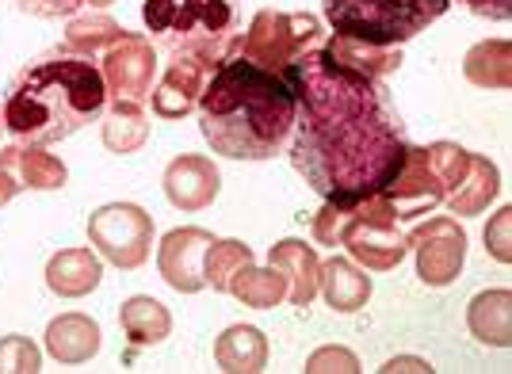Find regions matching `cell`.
I'll list each match as a JSON object with an SVG mask.
<instances>
[{
    "instance_id": "obj_1",
    "label": "cell",
    "mask_w": 512,
    "mask_h": 374,
    "mask_svg": "<svg viewBox=\"0 0 512 374\" xmlns=\"http://www.w3.org/2000/svg\"><path fill=\"white\" fill-rule=\"evenodd\" d=\"M283 81L295 92L291 165L325 203H360L398 176L409 134L386 81L333 62L321 46L291 65Z\"/></svg>"
},
{
    "instance_id": "obj_2",
    "label": "cell",
    "mask_w": 512,
    "mask_h": 374,
    "mask_svg": "<svg viewBox=\"0 0 512 374\" xmlns=\"http://www.w3.org/2000/svg\"><path fill=\"white\" fill-rule=\"evenodd\" d=\"M195 111L203 142L230 161H272L295 130L291 84L237 54L211 69Z\"/></svg>"
},
{
    "instance_id": "obj_3",
    "label": "cell",
    "mask_w": 512,
    "mask_h": 374,
    "mask_svg": "<svg viewBox=\"0 0 512 374\" xmlns=\"http://www.w3.org/2000/svg\"><path fill=\"white\" fill-rule=\"evenodd\" d=\"M107 88L100 62L54 46L16 69L0 96V126L27 146H54L77 130L100 123Z\"/></svg>"
},
{
    "instance_id": "obj_4",
    "label": "cell",
    "mask_w": 512,
    "mask_h": 374,
    "mask_svg": "<svg viewBox=\"0 0 512 374\" xmlns=\"http://www.w3.org/2000/svg\"><path fill=\"white\" fill-rule=\"evenodd\" d=\"M142 23L169 58H195L214 69L234 58L241 0H142Z\"/></svg>"
},
{
    "instance_id": "obj_5",
    "label": "cell",
    "mask_w": 512,
    "mask_h": 374,
    "mask_svg": "<svg viewBox=\"0 0 512 374\" xmlns=\"http://www.w3.org/2000/svg\"><path fill=\"white\" fill-rule=\"evenodd\" d=\"M451 0H321L333 35L402 46L448 12Z\"/></svg>"
},
{
    "instance_id": "obj_6",
    "label": "cell",
    "mask_w": 512,
    "mask_h": 374,
    "mask_svg": "<svg viewBox=\"0 0 512 374\" xmlns=\"http://www.w3.org/2000/svg\"><path fill=\"white\" fill-rule=\"evenodd\" d=\"M321 46V20L310 12H276V8H260L249 23V31H241L234 54L245 62L260 65L268 73H287L291 65L306 58L310 50Z\"/></svg>"
},
{
    "instance_id": "obj_7",
    "label": "cell",
    "mask_w": 512,
    "mask_h": 374,
    "mask_svg": "<svg viewBox=\"0 0 512 374\" xmlns=\"http://www.w3.org/2000/svg\"><path fill=\"white\" fill-rule=\"evenodd\" d=\"M88 241L100 260L123 271H138L153 252V214L138 203H107L88 218Z\"/></svg>"
},
{
    "instance_id": "obj_8",
    "label": "cell",
    "mask_w": 512,
    "mask_h": 374,
    "mask_svg": "<svg viewBox=\"0 0 512 374\" xmlns=\"http://www.w3.org/2000/svg\"><path fill=\"white\" fill-rule=\"evenodd\" d=\"M409 249H417V275L425 287H451L467 264V233L455 214H436L406 233Z\"/></svg>"
},
{
    "instance_id": "obj_9",
    "label": "cell",
    "mask_w": 512,
    "mask_h": 374,
    "mask_svg": "<svg viewBox=\"0 0 512 374\" xmlns=\"http://www.w3.org/2000/svg\"><path fill=\"white\" fill-rule=\"evenodd\" d=\"M100 73H104L107 100L146 104L153 92V81H157V50H153L150 35L127 31L111 50H104Z\"/></svg>"
},
{
    "instance_id": "obj_10",
    "label": "cell",
    "mask_w": 512,
    "mask_h": 374,
    "mask_svg": "<svg viewBox=\"0 0 512 374\" xmlns=\"http://www.w3.org/2000/svg\"><path fill=\"white\" fill-rule=\"evenodd\" d=\"M379 199L386 203L390 218L398 226L406 222H417V218H428L432 210L448 199V187L440 184V176L428 165V149L409 146L406 161L398 168V176L379 191Z\"/></svg>"
},
{
    "instance_id": "obj_11",
    "label": "cell",
    "mask_w": 512,
    "mask_h": 374,
    "mask_svg": "<svg viewBox=\"0 0 512 374\" xmlns=\"http://www.w3.org/2000/svg\"><path fill=\"white\" fill-rule=\"evenodd\" d=\"M214 233L203 226H180L169 229L157 245V271L169 283L172 291L180 294H199L203 283V252L211 249Z\"/></svg>"
},
{
    "instance_id": "obj_12",
    "label": "cell",
    "mask_w": 512,
    "mask_h": 374,
    "mask_svg": "<svg viewBox=\"0 0 512 374\" xmlns=\"http://www.w3.org/2000/svg\"><path fill=\"white\" fill-rule=\"evenodd\" d=\"M161 187H165V199H169L172 207L195 214V210H207L218 199L222 172H218V165H214L211 157L184 153V157L169 161L165 176H161Z\"/></svg>"
},
{
    "instance_id": "obj_13",
    "label": "cell",
    "mask_w": 512,
    "mask_h": 374,
    "mask_svg": "<svg viewBox=\"0 0 512 374\" xmlns=\"http://www.w3.org/2000/svg\"><path fill=\"white\" fill-rule=\"evenodd\" d=\"M211 77V69L195 58H169V69L161 73V81H153L150 104L157 119H184L199 107L203 84Z\"/></svg>"
},
{
    "instance_id": "obj_14",
    "label": "cell",
    "mask_w": 512,
    "mask_h": 374,
    "mask_svg": "<svg viewBox=\"0 0 512 374\" xmlns=\"http://www.w3.org/2000/svg\"><path fill=\"white\" fill-rule=\"evenodd\" d=\"M268 264L283 271V279H287V302L291 306H310L318 298L321 260L318 252H314V245H306L299 237H287V241L272 245Z\"/></svg>"
},
{
    "instance_id": "obj_15",
    "label": "cell",
    "mask_w": 512,
    "mask_h": 374,
    "mask_svg": "<svg viewBox=\"0 0 512 374\" xmlns=\"http://www.w3.org/2000/svg\"><path fill=\"white\" fill-rule=\"evenodd\" d=\"M104 279V260L92 249H62L46 260V287L58 298H88Z\"/></svg>"
},
{
    "instance_id": "obj_16",
    "label": "cell",
    "mask_w": 512,
    "mask_h": 374,
    "mask_svg": "<svg viewBox=\"0 0 512 374\" xmlns=\"http://www.w3.org/2000/svg\"><path fill=\"white\" fill-rule=\"evenodd\" d=\"M104 344V333L100 325L88 317V313H62L46 325V352L54 355L65 367H77V363H88L92 355L100 352Z\"/></svg>"
},
{
    "instance_id": "obj_17",
    "label": "cell",
    "mask_w": 512,
    "mask_h": 374,
    "mask_svg": "<svg viewBox=\"0 0 512 374\" xmlns=\"http://www.w3.org/2000/svg\"><path fill=\"white\" fill-rule=\"evenodd\" d=\"M321 50L333 58V62L356 69L371 81H386L402 69V50L398 46H379V42H363V39H348V35H329L321 42Z\"/></svg>"
},
{
    "instance_id": "obj_18",
    "label": "cell",
    "mask_w": 512,
    "mask_h": 374,
    "mask_svg": "<svg viewBox=\"0 0 512 374\" xmlns=\"http://www.w3.org/2000/svg\"><path fill=\"white\" fill-rule=\"evenodd\" d=\"M318 294L337 313H356V310H363L367 298H371V275H367L356 260L333 256V260L321 264Z\"/></svg>"
},
{
    "instance_id": "obj_19",
    "label": "cell",
    "mask_w": 512,
    "mask_h": 374,
    "mask_svg": "<svg viewBox=\"0 0 512 374\" xmlns=\"http://www.w3.org/2000/svg\"><path fill=\"white\" fill-rule=\"evenodd\" d=\"M214 363L226 374H260L268 367V336L256 325H230L214 340Z\"/></svg>"
},
{
    "instance_id": "obj_20",
    "label": "cell",
    "mask_w": 512,
    "mask_h": 374,
    "mask_svg": "<svg viewBox=\"0 0 512 374\" xmlns=\"http://www.w3.org/2000/svg\"><path fill=\"white\" fill-rule=\"evenodd\" d=\"M100 138L104 149L127 157L150 142V115L142 104H130V100H107L104 115H100Z\"/></svg>"
},
{
    "instance_id": "obj_21",
    "label": "cell",
    "mask_w": 512,
    "mask_h": 374,
    "mask_svg": "<svg viewBox=\"0 0 512 374\" xmlns=\"http://www.w3.org/2000/svg\"><path fill=\"white\" fill-rule=\"evenodd\" d=\"M512 294L505 287L497 291H482L470 298L467 306V329L478 344H490V348H509L512 344Z\"/></svg>"
},
{
    "instance_id": "obj_22",
    "label": "cell",
    "mask_w": 512,
    "mask_h": 374,
    "mask_svg": "<svg viewBox=\"0 0 512 374\" xmlns=\"http://www.w3.org/2000/svg\"><path fill=\"white\" fill-rule=\"evenodd\" d=\"M497 191H501V172H497V165H493L490 157H482V153H470L467 176L459 180V187L451 191L444 203H448L451 214L474 218V214H482L497 199Z\"/></svg>"
},
{
    "instance_id": "obj_23",
    "label": "cell",
    "mask_w": 512,
    "mask_h": 374,
    "mask_svg": "<svg viewBox=\"0 0 512 374\" xmlns=\"http://www.w3.org/2000/svg\"><path fill=\"white\" fill-rule=\"evenodd\" d=\"M119 325H123V336L134 348H153L172 333V313L153 294H134L119 310Z\"/></svg>"
},
{
    "instance_id": "obj_24",
    "label": "cell",
    "mask_w": 512,
    "mask_h": 374,
    "mask_svg": "<svg viewBox=\"0 0 512 374\" xmlns=\"http://www.w3.org/2000/svg\"><path fill=\"white\" fill-rule=\"evenodd\" d=\"M463 73H467L470 84L490 88V92L509 88V73H512L509 39H486L478 42V46H470L467 58H463Z\"/></svg>"
},
{
    "instance_id": "obj_25",
    "label": "cell",
    "mask_w": 512,
    "mask_h": 374,
    "mask_svg": "<svg viewBox=\"0 0 512 374\" xmlns=\"http://www.w3.org/2000/svg\"><path fill=\"white\" fill-rule=\"evenodd\" d=\"M123 35H127V27L111 20L107 12H88V16H73L69 20V27H65V46L73 54H85L92 62H100L104 50H111Z\"/></svg>"
},
{
    "instance_id": "obj_26",
    "label": "cell",
    "mask_w": 512,
    "mask_h": 374,
    "mask_svg": "<svg viewBox=\"0 0 512 374\" xmlns=\"http://www.w3.org/2000/svg\"><path fill=\"white\" fill-rule=\"evenodd\" d=\"M230 294H234L241 306H249V310H272L279 306L283 298H287V279H283V271L279 268H241L230 279Z\"/></svg>"
},
{
    "instance_id": "obj_27",
    "label": "cell",
    "mask_w": 512,
    "mask_h": 374,
    "mask_svg": "<svg viewBox=\"0 0 512 374\" xmlns=\"http://www.w3.org/2000/svg\"><path fill=\"white\" fill-rule=\"evenodd\" d=\"M249 264H256V252L245 241H234V237L218 241L214 237L211 249L203 252V283L214 291H230V279Z\"/></svg>"
},
{
    "instance_id": "obj_28",
    "label": "cell",
    "mask_w": 512,
    "mask_h": 374,
    "mask_svg": "<svg viewBox=\"0 0 512 374\" xmlns=\"http://www.w3.org/2000/svg\"><path fill=\"white\" fill-rule=\"evenodd\" d=\"M428 149V165L440 176V184L448 187V195L459 187V180L467 176L470 168V149H463L459 142H432Z\"/></svg>"
},
{
    "instance_id": "obj_29",
    "label": "cell",
    "mask_w": 512,
    "mask_h": 374,
    "mask_svg": "<svg viewBox=\"0 0 512 374\" xmlns=\"http://www.w3.org/2000/svg\"><path fill=\"white\" fill-rule=\"evenodd\" d=\"M43 371V352L35 340L12 333L0 336V374H39Z\"/></svg>"
},
{
    "instance_id": "obj_30",
    "label": "cell",
    "mask_w": 512,
    "mask_h": 374,
    "mask_svg": "<svg viewBox=\"0 0 512 374\" xmlns=\"http://www.w3.org/2000/svg\"><path fill=\"white\" fill-rule=\"evenodd\" d=\"M20 191H31V184H27V172H23L20 161V142H16V146L0 149V207H8Z\"/></svg>"
},
{
    "instance_id": "obj_31",
    "label": "cell",
    "mask_w": 512,
    "mask_h": 374,
    "mask_svg": "<svg viewBox=\"0 0 512 374\" xmlns=\"http://www.w3.org/2000/svg\"><path fill=\"white\" fill-rule=\"evenodd\" d=\"M360 371V355L348 352V348H318V352L306 359V374H356Z\"/></svg>"
},
{
    "instance_id": "obj_32",
    "label": "cell",
    "mask_w": 512,
    "mask_h": 374,
    "mask_svg": "<svg viewBox=\"0 0 512 374\" xmlns=\"http://www.w3.org/2000/svg\"><path fill=\"white\" fill-rule=\"evenodd\" d=\"M509 226H512V210L509 207L497 210V214L490 218V226H486V252H490L497 264H509V260H512Z\"/></svg>"
},
{
    "instance_id": "obj_33",
    "label": "cell",
    "mask_w": 512,
    "mask_h": 374,
    "mask_svg": "<svg viewBox=\"0 0 512 374\" xmlns=\"http://www.w3.org/2000/svg\"><path fill=\"white\" fill-rule=\"evenodd\" d=\"M12 4L35 20H73L85 8L81 0H12Z\"/></svg>"
},
{
    "instance_id": "obj_34",
    "label": "cell",
    "mask_w": 512,
    "mask_h": 374,
    "mask_svg": "<svg viewBox=\"0 0 512 374\" xmlns=\"http://www.w3.org/2000/svg\"><path fill=\"white\" fill-rule=\"evenodd\" d=\"M455 4H463L467 12H474V16H482V20L505 23V20L512 16V0H455Z\"/></svg>"
},
{
    "instance_id": "obj_35",
    "label": "cell",
    "mask_w": 512,
    "mask_h": 374,
    "mask_svg": "<svg viewBox=\"0 0 512 374\" xmlns=\"http://www.w3.org/2000/svg\"><path fill=\"white\" fill-rule=\"evenodd\" d=\"M398 371L432 374V363H428V359H417V355H394V359H390V363L383 367V374H398Z\"/></svg>"
},
{
    "instance_id": "obj_36",
    "label": "cell",
    "mask_w": 512,
    "mask_h": 374,
    "mask_svg": "<svg viewBox=\"0 0 512 374\" xmlns=\"http://www.w3.org/2000/svg\"><path fill=\"white\" fill-rule=\"evenodd\" d=\"M81 4H85L88 12H104V8H111L115 0H81Z\"/></svg>"
}]
</instances>
